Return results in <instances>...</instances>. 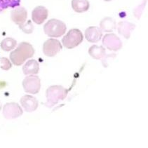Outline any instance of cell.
<instances>
[{"label": "cell", "instance_id": "15", "mask_svg": "<svg viewBox=\"0 0 148 148\" xmlns=\"http://www.w3.org/2000/svg\"><path fill=\"white\" fill-rule=\"evenodd\" d=\"M100 28L105 32H113L116 28V21L111 17H105L100 22Z\"/></svg>", "mask_w": 148, "mask_h": 148}, {"label": "cell", "instance_id": "1", "mask_svg": "<svg viewBox=\"0 0 148 148\" xmlns=\"http://www.w3.org/2000/svg\"><path fill=\"white\" fill-rule=\"evenodd\" d=\"M34 49L28 42H23L18 45L17 48L10 53V60L16 66H21L27 59L34 56Z\"/></svg>", "mask_w": 148, "mask_h": 148}, {"label": "cell", "instance_id": "4", "mask_svg": "<svg viewBox=\"0 0 148 148\" xmlns=\"http://www.w3.org/2000/svg\"><path fill=\"white\" fill-rule=\"evenodd\" d=\"M84 40V36L79 29H71L62 39V44L67 49H72L78 47Z\"/></svg>", "mask_w": 148, "mask_h": 148}, {"label": "cell", "instance_id": "9", "mask_svg": "<svg viewBox=\"0 0 148 148\" xmlns=\"http://www.w3.org/2000/svg\"><path fill=\"white\" fill-rule=\"evenodd\" d=\"M21 106L27 112H32L38 108L39 103L37 98L30 95L23 96L20 100Z\"/></svg>", "mask_w": 148, "mask_h": 148}, {"label": "cell", "instance_id": "17", "mask_svg": "<svg viewBox=\"0 0 148 148\" xmlns=\"http://www.w3.org/2000/svg\"><path fill=\"white\" fill-rule=\"evenodd\" d=\"M105 49L103 46L93 45L88 49V54L96 60L102 59L105 56Z\"/></svg>", "mask_w": 148, "mask_h": 148}, {"label": "cell", "instance_id": "22", "mask_svg": "<svg viewBox=\"0 0 148 148\" xmlns=\"http://www.w3.org/2000/svg\"><path fill=\"white\" fill-rule=\"evenodd\" d=\"M0 62H1V66H0V67H1V70H5V71H8V70H9L12 67V62L7 58H0Z\"/></svg>", "mask_w": 148, "mask_h": 148}, {"label": "cell", "instance_id": "3", "mask_svg": "<svg viewBox=\"0 0 148 148\" xmlns=\"http://www.w3.org/2000/svg\"><path fill=\"white\" fill-rule=\"evenodd\" d=\"M66 29L67 27L65 23L55 18L50 19L44 25V33L52 38L60 37L65 34Z\"/></svg>", "mask_w": 148, "mask_h": 148}, {"label": "cell", "instance_id": "8", "mask_svg": "<svg viewBox=\"0 0 148 148\" xmlns=\"http://www.w3.org/2000/svg\"><path fill=\"white\" fill-rule=\"evenodd\" d=\"M62 46L58 39H49L43 44V53L47 57H54L62 50Z\"/></svg>", "mask_w": 148, "mask_h": 148}, {"label": "cell", "instance_id": "10", "mask_svg": "<svg viewBox=\"0 0 148 148\" xmlns=\"http://www.w3.org/2000/svg\"><path fill=\"white\" fill-rule=\"evenodd\" d=\"M27 11L24 7L20 6L13 10L11 13V21L18 25H22L27 21Z\"/></svg>", "mask_w": 148, "mask_h": 148}, {"label": "cell", "instance_id": "21", "mask_svg": "<svg viewBox=\"0 0 148 148\" xmlns=\"http://www.w3.org/2000/svg\"><path fill=\"white\" fill-rule=\"evenodd\" d=\"M116 54L112 53V54H108V55L105 56L102 59V64H103V67H108L110 66V64L112 63V62L116 58Z\"/></svg>", "mask_w": 148, "mask_h": 148}, {"label": "cell", "instance_id": "19", "mask_svg": "<svg viewBox=\"0 0 148 148\" xmlns=\"http://www.w3.org/2000/svg\"><path fill=\"white\" fill-rule=\"evenodd\" d=\"M19 28L24 32V33L29 34H32L33 32L34 29V27L32 24V21L30 20H28L27 22L25 23L24 24H23L22 25L18 26Z\"/></svg>", "mask_w": 148, "mask_h": 148}, {"label": "cell", "instance_id": "16", "mask_svg": "<svg viewBox=\"0 0 148 148\" xmlns=\"http://www.w3.org/2000/svg\"><path fill=\"white\" fill-rule=\"evenodd\" d=\"M72 8L75 12L84 13L90 8V3L88 0H72Z\"/></svg>", "mask_w": 148, "mask_h": 148}, {"label": "cell", "instance_id": "14", "mask_svg": "<svg viewBox=\"0 0 148 148\" xmlns=\"http://www.w3.org/2000/svg\"><path fill=\"white\" fill-rule=\"evenodd\" d=\"M39 71V65L38 62L34 59L27 60L23 66V72L25 75H37Z\"/></svg>", "mask_w": 148, "mask_h": 148}, {"label": "cell", "instance_id": "24", "mask_svg": "<svg viewBox=\"0 0 148 148\" xmlns=\"http://www.w3.org/2000/svg\"><path fill=\"white\" fill-rule=\"evenodd\" d=\"M105 1H112V0H104Z\"/></svg>", "mask_w": 148, "mask_h": 148}, {"label": "cell", "instance_id": "23", "mask_svg": "<svg viewBox=\"0 0 148 148\" xmlns=\"http://www.w3.org/2000/svg\"><path fill=\"white\" fill-rule=\"evenodd\" d=\"M1 108H2V105H1V102H0V111H1Z\"/></svg>", "mask_w": 148, "mask_h": 148}, {"label": "cell", "instance_id": "11", "mask_svg": "<svg viewBox=\"0 0 148 148\" xmlns=\"http://www.w3.org/2000/svg\"><path fill=\"white\" fill-rule=\"evenodd\" d=\"M49 16V11L46 7L43 6H38L33 9L32 12V19L34 23L42 25L47 19Z\"/></svg>", "mask_w": 148, "mask_h": 148}, {"label": "cell", "instance_id": "13", "mask_svg": "<svg viewBox=\"0 0 148 148\" xmlns=\"http://www.w3.org/2000/svg\"><path fill=\"white\" fill-rule=\"evenodd\" d=\"M135 28H136V25L128 21H120L117 24L118 32L126 39L130 38L131 32L134 31Z\"/></svg>", "mask_w": 148, "mask_h": 148}, {"label": "cell", "instance_id": "12", "mask_svg": "<svg viewBox=\"0 0 148 148\" xmlns=\"http://www.w3.org/2000/svg\"><path fill=\"white\" fill-rule=\"evenodd\" d=\"M85 38L88 42L91 43H97L103 37V31L100 27L96 26H91L88 27L84 32Z\"/></svg>", "mask_w": 148, "mask_h": 148}, {"label": "cell", "instance_id": "20", "mask_svg": "<svg viewBox=\"0 0 148 148\" xmlns=\"http://www.w3.org/2000/svg\"><path fill=\"white\" fill-rule=\"evenodd\" d=\"M147 0H143V2L141 3L140 4L138 5L137 7H136L134 9V15L135 17H136L138 20L140 18L141 16H142L143 14V12L145 7L146 4H147Z\"/></svg>", "mask_w": 148, "mask_h": 148}, {"label": "cell", "instance_id": "18", "mask_svg": "<svg viewBox=\"0 0 148 148\" xmlns=\"http://www.w3.org/2000/svg\"><path fill=\"white\" fill-rule=\"evenodd\" d=\"M17 46V41L12 37H6L1 41L0 47L3 51L6 52L14 50Z\"/></svg>", "mask_w": 148, "mask_h": 148}, {"label": "cell", "instance_id": "2", "mask_svg": "<svg viewBox=\"0 0 148 148\" xmlns=\"http://www.w3.org/2000/svg\"><path fill=\"white\" fill-rule=\"evenodd\" d=\"M67 93L68 90L60 85H53L49 86L46 91V97L47 100L44 105L47 108H52L60 100H65L67 96Z\"/></svg>", "mask_w": 148, "mask_h": 148}, {"label": "cell", "instance_id": "6", "mask_svg": "<svg viewBox=\"0 0 148 148\" xmlns=\"http://www.w3.org/2000/svg\"><path fill=\"white\" fill-rule=\"evenodd\" d=\"M23 113L22 108L17 103L11 102L6 103L3 107L2 114L5 119H14L19 117Z\"/></svg>", "mask_w": 148, "mask_h": 148}, {"label": "cell", "instance_id": "5", "mask_svg": "<svg viewBox=\"0 0 148 148\" xmlns=\"http://www.w3.org/2000/svg\"><path fill=\"white\" fill-rule=\"evenodd\" d=\"M24 91L29 94H37L41 88V80L38 76L30 75L27 76L23 81Z\"/></svg>", "mask_w": 148, "mask_h": 148}, {"label": "cell", "instance_id": "7", "mask_svg": "<svg viewBox=\"0 0 148 148\" xmlns=\"http://www.w3.org/2000/svg\"><path fill=\"white\" fill-rule=\"evenodd\" d=\"M103 47L110 51H118L122 48V42L119 37L114 33L106 34L102 40Z\"/></svg>", "mask_w": 148, "mask_h": 148}]
</instances>
